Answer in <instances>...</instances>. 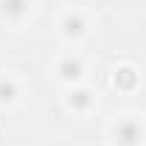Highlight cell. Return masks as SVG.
I'll return each instance as SVG.
<instances>
[{"mask_svg": "<svg viewBox=\"0 0 146 146\" xmlns=\"http://www.w3.org/2000/svg\"><path fill=\"white\" fill-rule=\"evenodd\" d=\"M20 96H23V87H20L17 79H14V76H0V104H3V107L17 104Z\"/></svg>", "mask_w": 146, "mask_h": 146, "instance_id": "8992f818", "label": "cell"}, {"mask_svg": "<svg viewBox=\"0 0 146 146\" xmlns=\"http://www.w3.org/2000/svg\"><path fill=\"white\" fill-rule=\"evenodd\" d=\"M65 101H68V107H70L73 112H87V110L96 107V93L87 90V87H73Z\"/></svg>", "mask_w": 146, "mask_h": 146, "instance_id": "5b68a950", "label": "cell"}, {"mask_svg": "<svg viewBox=\"0 0 146 146\" xmlns=\"http://www.w3.org/2000/svg\"><path fill=\"white\" fill-rule=\"evenodd\" d=\"M110 138L115 146H143L146 143V127L138 115H118L110 124Z\"/></svg>", "mask_w": 146, "mask_h": 146, "instance_id": "6da1fadb", "label": "cell"}, {"mask_svg": "<svg viewBox=\"0 0 146 146\" xmlns=\"http://www.w3.org/2000/svg\"><path fill=\"white\" fill-rule=\"evenodd\" d=\"M56 79L59 82H68V84H76L82 76H84V62L79 59V56H73V54H68V56H59L56 59Z\"/></svg>", "mask_w": 146, "mask_h": 146, "instance_id": "3957f363", "label": "cell"}, {"mask_svg": "<svg viewBox=\"0 0 146 146\" xmlns=\"http://www.w3.org/2000/svg\"><path fill=\"white\" fill-rule=\"evenodd\" d=\"M34 0H0V20L6 23H23L31 14Z\"/></svg>", "mask_w": 146, "mask_h": 146, "instance_id": "277c9868", "label": "cell"}, {"mask_svg": "<svg viewBox=\"0 0 146 146\" xmlns=\"http://www.w3.org/2000/svg\"><path fill=\"white\" fill-rule=\"evenodd\" d=\"M87 17L82 14V11H65V17L59 20V34L65 36V39H70V42H76V39H82V36L87 34Z\"/></svg>", "mask_w": 146, "mask_h": 146, "instance_id": "7a4b0ae2", "label": "cell"}]
</instances>
